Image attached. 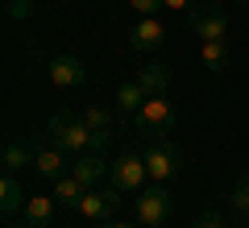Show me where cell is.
Returning <instances> with one entry per match:
<instances>
[{
	"label": "cell",
	"mask_w": 249,
	"mask_h": 228,
	"mask_svg": "<svg viewBox=\"0 0 249 228\" xmlns=\"http://www.w3.org/2000/svg\"><path fill=\"white\" fill-rule=\"evenodd\" d=\"M108 183L124 195H137L145 183H150V170H145V154L142 149H121L116 162L108 166Z\"/></svg>",
	"instance_id": "4"
},
{
	"label": "cell",
	"mask_w": 249,
	"mask_h": 228,
	"mask_svg": "<svg viewBox=\"0 0 249 228\" xmlns=\"http://www.w3.org/2000/svg\"><path fill=\"white\" fill-rule=\"evenodd\" d=\"M108 166H112V162H108L100 149H88V154H75L71 158V175L79 178L83 187H100L108 178Z\"/></svg>",
	"instance_id": "10"
},
{
	"label": "cell",
	"mask_w": 249,
	"mask_h": 228,
	"mask_svg": "<svg viewBox=\"0 0 249 228\" xmlns=\"http://www.w3.org/2000/svg\"><path fill=\"white\" fill-rule=\"evenodd\" d=\"M129 46H133V50H142V54L162 50V46H166V25H162L158 17H142L133 29H129Z\"/></svg>",
	"instance_id": "11"
},
{
	"label": "cell",
	"mask_w": 249,
	"mask_h": 228,
	"mask_svg": "<svg viewBox=\"0 0 249 228\" xmlns=\"http://www.w3.org/2000/svg\"><path fill=\"white\" fill-rule=\"evenodd\" d=\"M133 79L145 88V96H166L170 91V67L166 62H145V67H137Z\"/></svg>",
	"instance_id": "15"
},
{
	"label": "cell",
	"mask_w": 249,
	"mask_h": 228,
	"mask_svg": "<svg viewBox=\"0 0 249 228\" xmlns=\"http://www.w3.org/2000/svg\"><path fill=\"white\" fill-rule=\"evenodd\" d=\"M25 187H21V178L17 175H4L0 178V211H4V216H13V211H21L25 208Z\"/></svg>",
	"instance_id": "17"
},
{
	"label": "cell",
	"mask_w": 249,
	"mask_h": 228,
	"mask_svg": "<svg viewBox=\"0 0 249 228\" xmlns=\"http://www.w3.org/2000/svg\"><path fill=\"white\" fill-rule=\"evenodd\" d=\"M229 216L237 220V224H245V220H249V170L232 183V191H229Z\"/></svg>",
	"instance_id": "19"
},
{
	"label": "cell",
	"mask_w": 249,
	"mask_h": 228,
	"mask_svg": "<svg viewBox=\"0 0 249 228\" xmlns=\"http://www.w3.org/2000/svg\"><path fill=\"white\" fill-rule=\"evenodd\" d=\"M46 75H50L54 88L71 91V88H83V83H88V62H83L79 54H54L50 67H46Z\"/></svg>",
	"instance_id": "9"
},
{
	"label": "cell",
	"mask_w": 249,
	"mask_h": 228,
	"mask_svg": "<svg viewBox=\"0 0 249 228\" xmlns=\"http://www.w3.org/2000/svg\"><path fill=\"white\" fill-rule=\"evenodd\" d=\"M25 166H34V141L9 137L4 141V154H0V170H4V175H21Z\"/></svg>",
	"instance_id": "13"
},
{
	"label": "cell",
	"mask_w": 249,
	"mask_h": 228,
	"mask_svg": "<svg viewBox=\"0 0 249 228\" xmlns=\"http://www.w3.org/2000/svg\"><path fill=\"white\" fill-rule=\"evenodd\" d=\"M191 228H229V220H224V211L208 208L204 216H196V224H191Z\"/></svg>",
	"instance_id": "22"
},
{
	"label": "cell",
	"mask_w": 249,
	"mask_h": 228,
	"mask_svg": "<svg viewBox=\"0 0 249 228\" xmlns=\"http://www.w3.org/2000/svg\"><path fill=\"white\" fill-rule=\"evenodd\" d=\"M133 211H137V224L142 228H162L170 220V191L166 183H145L133 199Z\"/></svg>",
	"instance_id": "5"
},
{
	"label": "cell",
	"mask_w": 249,
	"mask_h": 228,
	"mask_svg": "<svg viewBox=\"0 0 249 228\" xmlns=\"http://www.w3.org/2000/svg\"><path fill=\"white\" fill-rule=\"evenodd\" d=\"M237 4H241V9H249V0H237Z\"/></svg>",
	"instance_id": "27"
},
{
	"label": "cell",
	"mask_w": 249,
	"mask_h": 228,
	"mask_svg": "<svg viewBox=\"0 0 249 228\" xmlns=\"http://www.w3.org/2000/svg\"><path fill=\"white\" fill-rule=\"evenodd\" d=\"M145 100H150V96H145V88H142V83H137V79H124L121 88H116V112L133 121V116L142 112V104H145Z\"/></svg>",
	"instance_id": "16"
},
{
	"label": "cell",
	"mask_w": 249,
	"mask_h": 228,
	"mask_svg": "<svg viewBox=\"0 0 249 228\" xmlns=\"http://www.w3.org/2000/svg\"><path fill=\"white\" fill-rule=\"evenodd\" d=\"M34 170L46 183H54V178L71 175V154H67L58 141H50V133H42V137L34 141Z\"/></svg>",
	"instance_id": "6"
},
{
	"label": "cell",
	"mask_w": 249,
	"mask_h": 228,
	"mask_svg": "<svg viewBox=\"0 0 249 228\" xmlns=\"http://www.w3.org/2000/svg\"><path fill=\"white\" fill-rule=\"evenodd\" d=\"M121 195L112 183L108 187H88V195H83L79 203V216H88L91 224H104V220H116V211H121Z\"/></svg>",
	"instance_id": "7"
},
{
	"label": "cell",
	"mask_w": 249,
	"mask_h": 228,
	"mask_svg": "<svg viewBox=\"0 0 249 228\" xmlns=\"http://www.w3.org/2000/svg\"><path fill=\"white\" fill-rule=\"evenodd\" d=\"M162 4H166V9H191L196 0H162Z\"/></svg>",
	"instance_id": "25"
},
{
	"label": "cell",
	"mask_w": 249,
	"mask_h": 228,
	"mask_svg": "<svg viewBox=\"0 0 249 228\" xmlns=\"http://www.w3.org/2000/svg\"><path fill=\"white\" fill-rule=\"evenodd\" d=\"M145 170H150V183H170V178L183 175V149L175 145L170 137H158V141H145Z\"/></svg>",
	"instance_id": "3"
},
{
	"label": "cell",
	"mask_w": 249,
	"mask_h": 228,
	"mask_svg": "<svg viewBox=\"0 0 249 228\" xmlns=\"http://www.w3.org/2000/svg\"><path fill=\"white\" fill-rule=\"evenodd\" d=\"M4 13H9V21H29L34 17V0H4Z\"/></svg>",
	"instance_id": "21"
},
{
	"label": "cell",
	"mask_w": 249,
	"mask_h": 228,
	"mask_svg": "<svg viewBox=\"0 0 249 228\" xmlns=\"http://www.w3.org/2000/svg\"><path fill=\"white\" fill-rule=\"evenodd\" d=\"M158 4L162 0H129V9H133L137 17H158Z\"/></svg>",
	"instance_id": "23"
},
{
	"label": "cell",
	"mask_w": 249,
	"mask_h": 228,
	"mask_svg": "<svg viewBox=\"0 0 249 228\" xmlns=\"http://www.w3.org/2000/svg\"><path fill=\"white\" fill-rule=\"evenodd\" d=\"M25 224L29 228H54L58 224V199L54 195H29L25 199Z\"/></svg>",
	"instance_id": "14"
},
{
	"label": "cell",
	"mask_w": 249,
	"mask_h": 228,
	"mask_svg": "<svg viewBox=\"0 0 249 228\" xmlns=\"http://www.w3.org/2000/svg\"><path fill=\"white\" fill-rule=\"evenodd\" d=\"M245 228H249V220H245Z\"/></svg>",
	"instance_id": "29"
},
{
	"label": "cell",
	"mask_w": 249,
	"mask_h": 228,
	"mask_svg": "<svg viewBox=\"0 0 249 228\" xmlns=\"http://www.w3.org/2000/svg\"><path fill=\"white\" fill-rule=\"evenodd\" d=\"M83 195H88V187H83L75 175H62V178H54V199H58V208H75V211H79Z\"/></svg>",
	"instance_id": "18"
},
{
	"label": "cell",
	"mask_w": 249,
	"mask_h": 228,
	"mask_svg": "<svg viewBox=\"0 0 249 228\" xmlns=\"http://www.w3.org/2000/svg\"><path fill=\"white\" fill-rule=\"evenodd\" d=\"M133 129L142 141H158V137H170L175 133V104L166 96H150L142 104V112L133 116Z\"/></svg>",
	"instance_id": "2"
},
{
	"label": "cell",
	"mask_w": 249,
	"mask_h": 228,
	"mask_svg": "<svg viewBox=\"0 0 249 228\" xmlns=\"http://www.w3.org/2000/svg\"><path fill=\"white\" fill-rule=\"evenodd\" d=\"M54 228H67V224H54Z\"/></svg>",
	"instance_id": "28"
},
{
	"label": "cell",
	"mask_w": 249,
	"mask_h": 228,
	"mask_svg": "<svg viewBox=\"0 0 249 228\" xmlns=\"http://www.w3.org/2000/svg\"><path fill=\"white\" fill-rule=\"evenodd\" d=\"M96 228H142V224H129V220H104V224H96Z\"/></svg>",
	"instance_id": "24"
},
{
	"label": "cell",
	"mask_w": 249,
	"mask_h": 228,
	"mask_svg": "<svg viewBox=\"0 0 249 228\" xmlns=\"http://www.w3.org/2000/svg\"><path fill=\"white\" fill-rule=\"evenodd\" d=\"M46 133H50V141H58L71 158L91 149V129H88V121H83V116H75V112H67V108H62V112H54L50 121H46Z\"/></svg>",
	"instance_id": "1"
},
{
	"label": "cell",
	"mask_w": 249,
	"mask_h": 228,
	"mask_svg": "<svg viewBox=\"0 0 249 228\" xmlns=\"http://www.w3.org/2000/svg\"><path fill=\"white\" fill-rule=\"evenodd\" d=\"M9 228H29V224H25V220H21V224H9Z\"/></svg>",
	"instance_id": "26"
},
{
	"label": "cell",
	"mask_w": 249,
	"mask_h": 228,
	"mask_svg": "<svg viewBox=\"0 0 249 228\" xmlns=\"http://www.w3.org/2000/svg\"><path fill=\"white\" fill-rule=\"evenodd\" d=\"M187 25H191V34L199 42H220L229 34V17H224L220 4H199V9H191L187 13Z\"/></svg>",
	"instance_id": "8"
},
{
	"label": "cell",
	"mask_w": 249,
	"mask_h": 228,
	"mask_svg": "<svg viewBox=\"0 0 249 228\" xmlns=\"http://www.w3.org/2000/svg\"><path fill=\"white\" fill-rule=\"evenodd\" d=\"M83 121H88V129H91V149H100V154H104V149L112 145V137H116L112 112H108V108H100V104H88V108H83Z\"/></svg>",
	"instance_id": "12"
},
{
	"label": "cell",
	"mask_w": 249,
	"mask_h": 228,
	"mask_svg": "<svg viewBox=\"0 0 249 228\" xmlns=\"http://www.w3.org/2000/svg\"><path fill=\"white\" fill-rule=\"evenodd\" d=\"M199 58H204V67L212 70V75H220V70L229 67V42H224V37L220 42H204L199 46Z\"/></svg>",
	"instance_id": "20"
}]
</instances>
